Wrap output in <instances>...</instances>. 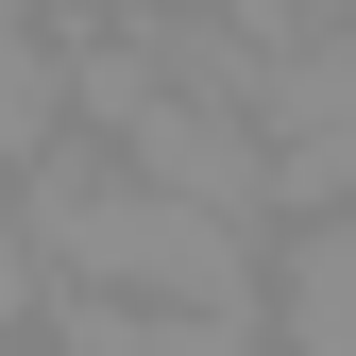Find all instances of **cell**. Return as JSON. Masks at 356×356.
Wrapping results in <instances>:
<instances>
[{
    "label": "cell",
    "mask_w": 356,
    "mask_h": 356,
    "mask_svg": "<svg viewBox=\"0 0 356 356\" xmlns=\"http://www.w3.org/2000/svg\"><path fill=\"white\" fill-rule=\"evenodd\" d=\"M17 220H34V272H51V305H34V323H68V339L220 356V339L272 323V254H254L272 220L153 187V170H136V153H102L85 119L17 153Z\"/></svg>",
    "instance_id": "cell-1"
},
{
    "label": "cell",
    "mask_w": 356,
    "mask_h": 356,
    "mask_svg": "<svg viewBox=\"0 0 356 356\" xmlns=\"http://www.w3.org/2000/svg\"><path fill=\"white\" fill-rule=\"evenodd\" d=\"M34 136H68V51H51L34 0H0V170H17Z\"/></svg>",
    "instance_id": "cell-2"
},
{
    "label": "cell",
    "mask_w": 356,
    "mask_h": 356,
    "mask_svg": "<svg viewBox=\"0 0 356 356\" xmlns=\"http://www.w3.org/2000/svg\"><path fill=\"white\" fill-rule=\"evenodd\" d=\"M51 272H34V220H17V170H0V323H34Z\"/></svg>",
    "instance_id": "cell-3"
}]
</instances>
